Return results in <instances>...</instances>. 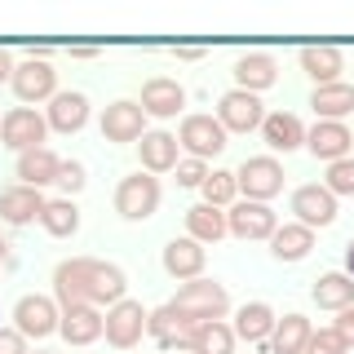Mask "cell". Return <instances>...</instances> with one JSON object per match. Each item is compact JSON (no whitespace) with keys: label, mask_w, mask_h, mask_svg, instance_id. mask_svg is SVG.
I'll use <instances>...</instances> for the list:
<instances>
[{"label":"cell","mask_w":354,"mask_h":354,"mask_svg":"<svg viewBox=\"0 0 354 354\" xmlns=\"http://www.w3.org/2000/svg\"><path fill=\"white\" fill-rule=\"evenodd\" d=\"M217 120L226 133H252L261 129L266 111H261V97L257 93H243V88H230V93H221L217 102Z\"/></svg>","instance_id":"10"},{"label":"cell","mask_w":354,"mask_h":354,"mask_svg":"<svg viewBox=\"0 0 354 354\" xmlns=\"http://www.w3.org/2000/svg\"><path fill=\"white\" fill-rule=\"evenodd\" d=\"M306 354H350V346H346V341L337 337V328H319L315 337H310Z\"/></svg>","instance_id":"36"},{"label":"cell","mask_w":354,"mask_h":354,"mask_svg":"<svg viewBox=\"0 0 354 354\" xmlns=\"http://www.w3.org/2000/svg\"><path fill=\"white\" fill-rule=\"evenodd\" d=\"M182 106H186V88L177 84V80H169V75H155V80L142 84V111H147V115L169 120Z\"/></svg>","instance_id":"19"},{"label":"cell","mask_w":354,"mask_h":354,"mask_svg":"<svg viewBox=\"0 0 354 354\" xmlns=\"http://www.w3.org/2000/svg\"><path fill=\"white\" fill-rule=\"evenodd\" d=\"M310 106H315V115L319 120H346L350 111H354V84L346 80H337V84H319L315 93H310Z\"/></svg>","instance_id":"26"},{"label":"cell","mask_w":354,"mask_h":354,"mask_svg":"<svg viewBox=\"0 0 354 354\" xmlns=\"http://www.w3.org/2000/svg\"><path fill=\"white\" fill-rule=\"evenodd\" d=\"M328 191L332 195H354V160H337L328 164Z\"/></svg>","instance_id":"35"},{"label":"cell","mask_w":354,"mask_h":354,"mask_svg":"<svg viewBox=\"0 0 354 354\" xmlns=\"http://www.w3.org/2000/svg\"><path fill=\"white\" fill-rule=\"evenodd\" d=\"M49 129L53 133H80L88 124V97L84 93H58L49 102Z\"/></svg>","instance_id":"25"},{"label":"cell","mask_w":354,"mask_h":354,"mask_svg":"<svg viewBox=\"0 0 354 354\" xmlns=\"http://www.w3.org/2000/svg\"><path fill=\"white\" fill-rule=\"evenodd\" d=\"M310 337H315V328L306 315H283L270 332V354H306Z\"/></svg>","instance_id":"29"},{"label":"cell","mask_w":354,"mask_h":354,"mask_svg":"<svg viewBox=\"0 0 354 354\" xmlns=\"http://www.w3.org/2000/svg\"><path fill=\"white\" fill-rule=\"evenodd\" d=\"M0 354H27V337L18 328H5L0 332Z\"/></svg>","instance_id":"39"},{"label":"cell","mask_w":354,"mask_h":354,"mask_svg":"<svg viewBox=\"0 0 354 354\" xmlns=\"http://www.w3.org/2000/svg\"><path fill=\"white\" fill-rule=\"evenodd\" d=\"M292 213L301 226H332L337 221V195L328 191V186H319V182H310V186H297L292 191Z\"/></svg>","instance_id":"13"},{"label":"cell","mask_w":354,"mask_h":354,"mask_svg":"<svg viewBox=\"0 0 354 354\" xmlns=\"http://www.w3.org/2000/svg\"><path fill=\"white\" fill-rule=\"evenodd\" d=\"M297 62H301V71L319 84H337L341 80V71H346V58H341V49L337 44H306L301 53H297Z\"/></svg>","instance_id":"17"},{"label":"cell","mask_w":354,"mask_h":354,"mask_svg":"<svg viewBox=\"0 0 354 354\" xmlns=\"http://www.w3.org/2000/svg\"><path fill=\"white\" fill-rule=\"evenodd\" d=\"M315 301L319 310H350L354 306V279L346 270H328V274H319V283H315Z\"/></svg>","instance_id":"31"},{"label":"cell","mask_w":354,"mask_h":354,"mask_svg":"<svg viewBox=\"0 0 354 354\" xmlns=\"http://www.w3.org/2000/svg\"><path fill=\"white\" fill-rule=\"evenodd\" d=\"M102 138L106 142H142L147 138V111H142V102H129V97L111 102L102 111Z\"/></svg>","instance_id":"11"},{"label":"cell","mask_w":354,"mask_h":354,"mask_svg":"<svg viewBox=\"0 0 354 354\" xmlns=\"http://www.w3.org/2000/svg\"><path fill=\"white\" fill-rule=\"evenodd\" d=\"M5 252H9V243H5V235H0V266H5Z\"/></svg>","instance_id":"45"},{"label":"cell","mask_w":354,"mask_h":354,"mask_svg":"<svg viewBox=\"0 0 354 354\" xmlns=\"http://www.w3.org/2000/svg\"><path fill=\"white\" fill-rule=\"evenodd\" d=\"M58 332H62L66 346H93V341L106 332V315L97 306H71V310H62Z\"/></svg>","instance_id":"15"},{"label":"cell","mask_w":354,"mask_h":354,"mask_svg":"<svg viewBox=\"0 0 354 354\" xmlns=\"http://www.w3.org/2000/svg\"><path fill=\"white\" fill-rule=\"evenodd\" d=\"M235 328L213 319V324H199L191 337H186V354H235Z\"/></svg>","instance_id":"27"},{"label":"cell","mask_w":354,"mask_h":354,"mask_svg":"<svg viewBox=\"0 0 354 354\" xmlns=\"http://www.w3.org/2000/svg\"><path fill=\"white\" fill-rule=\"evenodd\" d=\"M147 319H151V315L142 310V301H129V297H124L120 306L106 310V332H102V337H106L115 350H133V346L142 341V332H147Z\"/></svg>","instance_id":"9"},{"label":"cell","mask_w":354,"mask_h":354,"mask_svg":"<svg viewBox=\"0 0 354 354\" xmlns=\"http://www.w3.org/2000/svg\"><path fill=\"white\" fill-rule=\"evenodd\" d=\"M177 142L191 151V160H213V155L226 151V129H221L217 115H186L182 129H177Z\"/></svg>","instance_id":"6"},{"label":"cell","mask_w":354,"mask_h":354,"mask_svg":"<svg viewBox=\"0 0 354 354\" xmlns=\"http://www.w3.org/2000/svg\"><path fill=\"white\" fill-rule=\"evenodd\" d=\"M160 208V182L151 173H129L115 186V213L124 221H147Z\"/></svg>","instance_id":"3"},{"label":"cell","mask_w":354,"mask_h":354,"mask_svg":"<svg viewBox=\"0 0 354 354\" xmlns=\"http://www.w3.org/2000/svg\"><path fill=\"white\" fill-rule=\"evenodd\" d=\"M164 270L173 274V279H199L204 274V243H195L191 235L186 239H169L164 243Z\"/></svg>","instance_id":"20"},{"label":"cell","mask_w":354,"mask_h":354,"mask_svg":"<svg viewBox=\"0 0 354 354\" xmlns=\"http://www.w3.org/2000/svg\"><path fill=\"white\" fill-rule=\"evenodd\" d=\"M62 324V310L53 297H36V292H27V297H18V306H14V328L22 332L27 341H44V337H53Z\"/></svg>","instance_id":"5"},{"label":"cell","mask_w":354,"mask_h":354,"mask_svg":"<svg viewBox=\"0 0 354 354\" xmlns=\"http://www.w3.org/2000/svg\"><path fill=\"white\" fill-rule=\"evenodd\" d=\"M199 191H204V204H213V208H230V204H235V195H239V182H235V173L213 169V173H208V182L199 186Z\"/></svg>","instance_id":"34"},{"label":"cell","mask_w":354,"mask_h":354,"mask_svg":"<svg viewBox=\"0 0 354 354\" xmlns=\"http://www.w3.org/2000/svg\"><path fill=\"white\" fill-rule=\"evenodd\" d=\"M261 138H266V147L270 151H297V147H306V124L297 115H288V111H274V115H266L261 120Z\"/></svg>","instance_id":"22"},{"label":"cell","mask_w":354,"mask_h":354,"mask_svg":"<svg viewBox=\"0 0 354 354\" xmlns=\"http://www.w3.org/2000/svg\"><path fill=\"white\" fill-rule=\"evenodd\" d=\"M274 80H279V66H274L270 53H243L235 62V88H243V93H261Z\"/></svg>","instance_id":"23"},{"label":"cell","mask_w":354,"mask_h":354,"mask_svg":"<svg viewBox=\"0 0 354 354\" xmlns=\"http://www.w3.org/2000/svg\"><path fill=\"white\" fill-rule=\"evenodd\" d=\"M195 328H199V324H191V319H186L182 310H173V306L151 310V319H147V332L160 341L164 350H186V337H191Z\"/></svg>","instance_id":"18"},{"label":"cell","mask_w":354,"mask_h":354,"mask_svg":"<svg viewBox=\"0 0 354 354\" xmlns=\"http://www.w3.org/2000/svg\"><path fill=\"white\" fill-rule=\"evenodd\" d=\"M306 147H310V155H315V160L337 164V160H350L354 138H350L346 124H337V120H319L315 129H306Z\"/></svg>","instance_id":"14"},{"label":"cell","mask_w":354,"mask_h":354,"mask_svg":"<svg viewBox=\"0 0 354 354\" xmlns=\"http://www.w3.org/2000/svg\"><path fill=\"white\" fill-rule=\"evenodd\" d=\"M177 58H182V62H195V58H204V49H177Z\"/></svg>","instance_id":"43"},{"label":"cell","mask_w":354,"mask_h":354,"mask_svg":"<svg viewBox=\"0 0 354 354\" xmlns=\"http://www.w3.org/2000/svg\"><path fill=\"white\" fill-rule=\"evenodd\" d=\"M40 226L49 230L53 239H71L75 230H80V208L71 204V199H49L40 213Z\"/></svg>","instance_id":"33"},{"label":"cell","mask_w":354,"mask_h":354,"mask_svg":"<svg viewBox=\"0 0 354 354\" xmlns=\"http://www.w3.org/2000/svg\"><path fill=\"white\" fill-rule=\"evenodd\" d=\"M58 186L66 195H75L84 186V164L80 160H62V169H58Z\"/></svg>","instance_id":"38"},{"label":"cell","mask_w":354,"mask_h":354,"mask_svg":"<svg viewBox=\"0 0 354 354\" xmlns=\"http://www.w3.org/2000/svg\"><path fill=\"white\" fill-rule=\"evenodd\" d=\"M58 169H62V160L53 155L49 147H36V151H22L18 155V177H22V186H49V182H58Z\"/></svg>","instance_id":"28"},{"label":"cell","mask_w":354,"mask_h":354,"mask_svg":"<svg viewBox=\"0 0 354 354\" xmlns=\"http://www.w3.org/2000/svg\"><path fill=\"white\" fill-rule=\"evenodd\" d=\"M274 324H279V319H274V310L266 301H248V306H239V315H235V337L248 341V346H270Z\"/></svg>","instance_id":"21"},{"label":"cell","mask_w":354,"mask_h":354,"mask_svg":"<svg viewBox=\"0 0 354 354\" xmlns=\"http://www.w3.org/2000/svg\"><path fill=\"white\" fill-rule=\"evenodd\" d=\"M177 186H204L208 182V164L204 160H191V155H186V160H177Z\"/></svg>","instance_id":"37"},{"label":"cell","mask_w":354,"mask_h":354,"mask_svg":"<svg viewBox=\"0 0 354 354\" xmlns=\"http://www.w3.org/2000/svg\"><path fill=\"white\" fill-rule=\"evenodd\" d=\"M186 235H191L195 243H217L221 235H230V226H226V213L213 204H195V208H186Z\"/></svg>","instance_id":"30"},{"label":"cell","mask_w":354,"mask_h":354,"mask_svg":"<svg viewBox=\"0 0 354 354\" xmlns=\"http://www.w3.org/2000/svg\"><path fill=\"white\" fill-rule=\"evenodd\" d=\"M14 71H18V66H14V53H9V49H0V84H5V80H14Z\"/></svg>","instance_id":"41"},{"label":"cell","mask_w":354,"mask_h":354,"mask_svg":"<svg viewBox=\"0 0 354 354\" xmlns=\"http://www.w3.org/2000/svg\"><path fill=\"white\" fill-rule=\"evenodd\" d=\"M169 306L182 310L191 324H213V319H221L230 310V292L217 279H191V283L177 288V297H173Z\"/></svg>","instance_id":"1"},{"label":"cell","mask_w":354,"mask_h":354,"mask_svg":"<svg viewBox=\"0 0 354 354\" xmlns=\"http://www.w3.org/2000/svg\"><path fill=\"white\" fill-rule=\"evenodd\" d=\"M332 328H337V337L346 341V346H354V306H350V310H341V315H337V324H332Z\"/></svg>","instance_id":"40"},{"label":"cell","mask_w":354,"mask_h":354,"mask_svg":"<svg viewBox=\"0 0 354 354\" xmlns=\"http://www.w3.org/2000/svg\"><path fill=\"white\" fill-rule=\"evenodd\" d=\"M44 204L49 199H40L36 186H5L0 191V221H9V226H27V221H36L44 213Z\"/></svg>","instance_id":"16"},{"label":"cell","mask_w":354,"mask_h":354,"mask_svg":"<svg viewBox=\"0 0 354 354\" xmlns=\"http://www.w3.org/2000/svg\"><path fill=\"white\" fill-rule=\"evenodd\" d=\"M80 274H84V297H88V306H120L124 301V270L120 266H111V261H97V257H80Z\"/></svg>","instance_id":"4"},{"label":"cell","mask_w":354,"mask_h":354,"mask_svg":"<svg viewBox=\"0 0 354 354\" xmlns=\"http://www.w3.org/2000/svg\"><path fill=\"white\" fill-rule=\"evenodd\" d=\"M346 274H350V279H354V239L346 243Z\"/></svg>","instance_id":"44"},{"label":"cell","mask_w":354,"mask_h":354,"mask_svg":"<svg viewBox=\"0 0 354 354\" xmlns=\"http://www.w3.org/2000/svg\"><path fill=\"white\" fill-rule=\"evenodd\" d=\"M27 354H53V350H27Z\"/></svg>","instance_id":"46"},{"label":"cell","mask_w":354,"mask_h":354,"mask_svg":"<svg viewBox=\"0 0 354 354\" xmlns=\"http://www.w3.org/2000/svg\"><path fill=\"white\" fill-rule=\"evenodd\" d=\"M310 248H315V230L301 226V221H292V226H279V230H274V239H270L274 261H301Z\"/></svg>","instance_id":"32"},{"label":"cell","mask_w":354,"mask_h":354,"mask_svg":"<svg viewBox=\"0 0 354 354\" xmlns=\"http://www.w3.org/2000/svg\"><path fill=\"white\" fill-rule=\"evenodd\" d=\"M44 133H49V120L36 115L31 106H14L5 111V120H0V142H5L9 151H36L44 147Z\"/></svg>","instance_id":"7"},{"label":"cell","mask_w":354,"mask_h":354,"mask_svg":"<svg viewBox=\"0 0 354 354\" xmlns=\"http://www.w3.org/2000/svg\"><path fill=\"white\" fill-rule=\"evenodd\" d=\"M71 58H97V49H93V44H75Z\"/></svg>","instance_id":"42"},{"label":"cell","mask_w":354,"mask_h":354,"mask_svg":"<svg viewBox=\"0 0 354 354\" xmlns=\"http://www.w3.org/2000/svg\"><path fill=\"white\" fill-rule=\"evenodd\" d=\"M226 226H230V235H235V239H274L279 221H274V208H270V204L239 199V204H230Z\"/></svg>","instance_id":"8"},{"label":"cell","mask_w":354,"mask_h":354,"mask_svg":"<svg viewBox=\"0 0 354 354\" xmlns=\"http://www.w3.org/2000/svg\"><path fill=\"white\" fill-rule=\"evenodd\" d=\"M235 182H239L243 199H252V204H270V199L283 191V164L274 160V155H252V160L239 164Z\"/></svg>","instance_id":"2"},{"label":"cell","mask_w":354,"mask_h":354,"mask_svg":"<svg viewBox=\"0 0 354 354\" xmlns=\"http://www.w3.org/2000/svg\"><path fill=\"white\" fill-rule=\"evenodd\" d=\"M9 84H14V93H18L22 106H27V102H44V97L53 102V97H58V71H53L49 62H36V58L22 62Z\"/></svg>","instance_id":"12"},{"label":"cell","mask_w":354,"mask_h":354,"mask_svg":"<svg viewBox=\"0 0 354 354\" xmlns=\"http://www.w3.org/2000/svg\"><path fill=\"white\" fill-rule=\"evenodd\" d=\"M177 147H182V142H177L173 133H164V129L147 133V138L138 142L142 169H147V173H173L177 169Z\"/></svg>","instance_id":"24"}]
</instances>
